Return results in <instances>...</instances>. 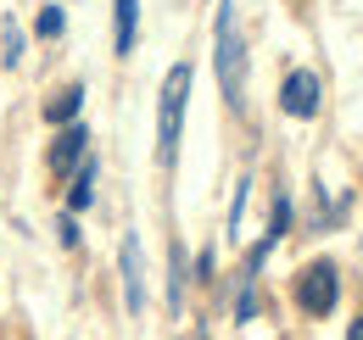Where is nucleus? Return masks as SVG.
Listing matches in <instances>:
<instances>
[{"label": "nucleus", "instance_id": "nucleus-1", "mask_svg": "<svg viewBox=\"0 0 363 340\" xmlns=\"http://www.w3.org/2000/svg\"><path fill=\"white\" fill-rule=\"evenodd\" d=\"M213 67H218V89L224 101L240 112L246 106V40H240V23H235V0H218V34H213Z\"/></svg>", "mask_w": 363, "mask_h": 340}, {"label": "nucleus", "instance_id": "nucleus-2", "mask_svg": "<svg viewBox=\"0 0 363 340\" xmlns=\"http://www.w3.org/2000/svg\"><path fill=\"white\" fill-rule=\"evenodd\" d=\"M184 101H190V62H174L168 79H162V95H157V162H162V168L179 162Z\"/></svg>", "mask_w": 363, "mask_h": 340}, {"label": "nucleus", "instance_id": "nucleus-3", "mask_svg": "<svg viewBox=\"0 0 363 340\" xmlns=\"http://www.w3.org/2000/svg\"><path fill=\"white\" fill-rule=\"evenodd\" d=\"M335 301H341V273H335V262H308L302 279H296V307H302L308 318H330Z\"/></svg>", "mask_w": 363, "mask_h": 340}, {"label": "nucleus", "instance_id": "nucleus-4", "mask_svg": "<svg viewBox=\"0 0 363 340\" xmlns=\"http://www.w3.org/2000/svg\"><path fill=\"white\" fill-rule=\"evenodd\" d=\"M118 273H123V312L140 318V312H145V256H140V234H123V246H118Z\"/></svg>", "mask_w": 363, "mask_h": 340}, {"label": "nucleus", "instance_id": "nucleus-5", "mask_svg": "<svg viewBox=\"0 0 363 340\" xmlns=\"http://www.w3.org/2000/svg\"><path fill=\"white\" fill-rule=\"evenodd\" d=\"M279 112L285 118H313L318 112V79L313 73H285V84H279Z\"/></svg>", "mask_w": 363, "mask_h": 340}, {"label": "nucleus", "instance_id": "nucleus-6", "mask_svg": "<svg viewBox=\"0 0 363 340\" xmlns=\"http://www.w3.org/2000/svg\"><path fill=\"white\" fill-rule=\"evenodd\" d=\"M84 140H90V128H84V123H67V128H62V140H56V151H50V168L62 173V178L84 162Z\"/></svg>", "mask_w": 363, "mask_h": 340}, {"label": "nucleus", "instance_id": "nucleus-7", "mask_svg": "<svg viewBox=\"0 0 363 340\" xmlns=\"http://www.w3.org/2000/svg\"><path fill=\"white\" fill-rule=\"evenodd\" d=\"M140 34V0H112V50L129 56Z\"/></svg>", "mask_w": 363, "mask_h": 340}, {"label": "nucleus", "instance_id": "nucleus-8", "mask_svg": "<svg viewBox=\"0 0 363 340\" xmlns=\"http://www.w3.org/2000/svg\"><path fill=\"white\" fill-rule=\"evenodd\" d=\"M184 279H190V262H184V246L174 240L168 246V312L184 307Z\"/></svg>", "mask_w": 363, "mask_h": 340}, {"label": "nucleus", "instance_id": "nucleus-9", "mask_svg": "<svg viewBox=\"0 0 363 340\" xmlns=\"http://www.w3.org/2000/svg\"><path fill=\"white\" fill-rule=\"evenodd\" d=\"M79 106H84V89H79V84L56 89V95L45 101V123H73V118H79Z\"/></svg>", "mask_w": 363, "mask_h": 340}, {"label": "nucleus", "instance_id": "nucleus-10", "mask_svg": "<svg viewBox=\"0 0 363 340\" xmlns=\"http://www.w3.org/2000/svg\"><path fill=\"white\" fill-rule=\"evenodd\" d=\"M95 201V162L84 157L79 168H73V190H67V212H84Z\"/></svg>", "mask_w": 363, "mask_h": 340}, {"label": "nucleus", "instance_id": "nucleus-11", "mask_svg": "<svg viewBox=\"0 0 363 340\" xmlns=\"http://www.w3.org/2000/svg\"><path fill=\"white\" fill-rule=\"evenodd\" d=\"M23 50H28V40H23L17 17H0V62H6V67H17V62H23Z\"/></svg>", "mask_w": 363, "mask_h": 340}, {"label": "nucleus", "instance_id": "nucleus-12", "mask_svg": "<svg viewBox=\"0 0 363 340\" xmlns=\"http://www.w3.org/2000/svg\"><path fill=\"white\" fill-rule=\"evenodd\" d=\"M285 234H291V196H274V217H269V234H263V246L274 251Z\"/></svg>", "mask_w": 363, "mask_h": 340}, {"label": "nucleus", "instance_id": "nucleus-13", "mask_svg": "<svg viewBox=\"0 0 363 340\" xmlns=\"http://www.w3.org/2000/svg\"><path fill=\"white\" fill-rule=\"evenodd\" d=\"M257 318V285L240 279V296H235V324H252Z\"/></svg>", "mask_w": 363, "mask_h": 340}, {"label": "nucleus", "instance_id": "nucleus-14", "mask_svg": "<svg viewBox=\"0 0 363 340\" xmlns=\"http://www.w3.org/2000/svg\"><path fill=\"white\" fill-rule=\"evenodd\" d=\"M62 23H67V17H62V6H45V11L34 17V34H40V40H56V34H62Z\"/></svg>", "mask_w": 363, "mask_h": 340}, {"label": "nucleus", "instance_id": "nucleus-15", "mask_svg": "<svg viewBox=\"0 0 363 340\" xmlns=\"http://www.w3.org/2000/svg\"><path fill=\"white\" fill-rule=\"evenodd\" d=\"M246 196H252V178L235 184V201H229V234H240V212H246Z\"/></svg>", "mask_w": 363, "mask_h": 340}, {"label": "nucleus", "instance_id": "nucleus-16", "mask_svg": "<svg viewBox=\"0 0 363 340\" xmlns=\"http://www.w3.org/2000/svg\"><path fill=\"white\" fill-rule=\"evenodd\" d=\"M56 240H62L67 251L79 246V223H73V212H62V217H56Z\"/></svg>", "mask_w": 363, "mask_h": 340}, {"label": "nucleus", "instance_id": "nucleus-17", "mask_svg": "<svg viewBox=\"0 0 363 340\" xmlns=\"http://www.w3.org/2000/svg\"><path fill=\"white\" fill-rule=\"evenodd\" d=\"M213 262H218V256H213L207 246H201V256H196V268H190V279H201V285H213Z\"/></svg>", "mask_w": 363, "mask_h": 340}, {"label": "nucleus", "instance_id": "nucleus-18", "mask_svg": "<svg viewBox=\"0 0 363 340\" xmlns=\"http://www.w3.org/2000/svg\"><path fill=\"white\" fill-rule=\"evenodd\" d=\"M347 340H363V312L352 318V329H347Z\"/></svg>", "mask_w": 363, "mask_h": 340}]
</instances>
